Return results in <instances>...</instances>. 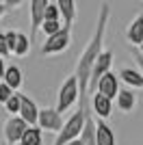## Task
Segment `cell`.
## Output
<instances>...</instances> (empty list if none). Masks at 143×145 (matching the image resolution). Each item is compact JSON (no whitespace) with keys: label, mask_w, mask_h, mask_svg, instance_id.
<instances>
[{"label":"cell","mask_w":143,"mask_h":145,"mask_svg":"<svg viewBox=\"0 0 143 145\" xmlns=\"http://www.w3.org/2000/svg\"><path fill=\"white\" fill-rule=\"evenodd\" d=\"M108 18H111V7L108 2H102L100 11H98V20H95V30L91 39L87 41V46L83 48L80 56L76 61V78H78V95H80V106H87V93H89V74L93 67V61L98 59V54L104 48V35H106Z\"/></svg>","instance_id":"6da1fadb"},{"label":"cell","mask_w":143,"mask_h":145,"mask_svg":"<svg viewBox=\"0 0 143 145\" xmlns=\"http://www.w3.org/2000/svg\"><path fill=\"white\" fill-rule=\"evenodd\" d=\"M85 108H87V106H78V108L72 113L70 119L63 121L61 130L56 132L54 145H65L67 141L76 139V137H80V132H83V123H85Z\"/></svg>","instance_id":"7a4b0ae2"},{"label":"cell","mask_w":143,"mask_h":145,"mask_svg":"<svg viewBox=\"0 0 143 145\" xmlns=\"http://www.w3.org/2000/svg\"><path fill=\"white\" fill-rule=\"evenodd\" d=\"M76 100H78V78H76V74H72L61 82L59 97H56V110L63 115L65 110H70L76 104Z\"/></svg>","instance_id":"3957f363"},{"label":"cell","mask_w":143,"mask_h":145,"mask_svg":"<svg viewBox=\"0 0 143 145\" xmlns=\"http://www.w3.org/2000/svg\"><path fill=\"white\" fill-rule=\"evenodd\" d=\"M72 43V30L61 26L56 33L46 37V41L41 43V54L48 56V54H59V52H65Z\"/></svg>","instance_id":"277c9868"},{"label":"cell","mask_w":143,"mask_h":145,"mask_svg":"<svg viewBox=\"0 0 143 145\" xmlns=\"http://www.w3.org/2000/svg\"><path fill=\"white\" fill-rule=\"evenodd\" d=\"M111 65H113V52L102 48V52L98 54V59L93 61V67H91V74H89V87H87V89H89V93H93L98 78H100L104 72H108V69H111Z\"/></svg>","instance_id":"5b68a950"},{"label":"cell","mask_w":143,"mask_h":145,"mask_svg":"<svg viewBox=\"0 0 143 145\" xmlns=\"http://www.w3.org/2000/svg\"><path fill=\"white\" fill-rule=\"evenodd\" d=\"M35 126H39L46 132H59L63 126V115L56 108H39Z\"/></svg>","instance_id":"8992f818"},{"label":"cell","mask_w":143,"mask_h":145,"mask_svg":"<svg viewBox=\"0 0 143 145\" xmlns=\"http://www.w3.org/2000/svg\"><path fill=\"white\" fill-rule=\"evenodd\" d=\"M26 121L22 119L20 115H9V119H7L5 123V141L7 145H15L20 141V137H22V132L26 130Z\"/></svg>","instance_id":"52a82bcc"},{"label":"cell","mask_w":143,"mask_h":145,"mask_svg":"<svg viewBox=\"0 0 143 145\" xmlns=\"http://www.w3.org/2000/svg\"><path fill=\"white\" fill-rule=\"evenodd\" d=\"M117 89H119V78L108 69V72H104L100 78H98L93 91H98V93H102V95H106L108 100H113L115 93H117Z\"/></svg>","instance_id":"ba28073f"},{"label":"cell","mask_w":143,"mask_h":145,"mask_svg":"<svg viewBox=\"0 0 143 145\" xmlns=\"http://www.w3.org/2000/svg\"><path fill=\"white\" fill-rule=\"evenodd\" d=\"M37 113H39V106H37L35 100L28 97V95H24V93H20V113L18 115L22 117L28 126H35L37 123Z\"/></svg>","instance_id":"9c48e42d"},{"label":"cell","mask_w":143,"mask_h":145,"mask_svg":"<svg viewBox=\"0 0 143 145\" xmlns=\"http://www.w3.org/2000/svg\"><path fill=\"white\" fill-rule=\"evenodd\" d=\"M93 123H95V145H117L115 130L106 121L98 117V121H93Z\"/></svg>","instance_id":"30bf717a"},{"label":"cell","mask_w":143,"mask_h":145,"mask_svg":"<svg viewBox=\"0 0 143 145\" xmlns=\"http://www.w3.org/2000/svg\"><path fill=\"white\" fill-rule=\"evenodd\" d=\"M113 100H115V104H117V108L121 113H132L134 106H137V93L132 89H117Z\"/></svg>","instance_id":"8fae6325"},{"label":"cell","mask_w":143,"mask_h":145,"mask_svg":"<svg viewBox=\"0 0 143 145\" xmlns=\"http://www.w3.org/2000/svg\"><path fill=\"white\" fill-rule=\"evenodd\" d=\"M91 110L100 119H106L111 113H113V100H108L106 95H102L98 91H93V97H91Z\"/></svg>","instance_id":"7c38bea8"},{"label":"cell","mask_w":143,"mask_h":145,"mask_svg":"<svg viewBox=\"0 0 143 145\" xmlns=\"http://www.w3.org/2000/svg\"><path fill=\"white\" fill-rule=\"evenodd\" d=\"M50 0H30V35H37L39 24L43 22V11Z\"/></svg>","instance_id":"4fadbf2b"},{"label":"cell","mask_w":143,"mask_h":145,"mask_svg":"<svg viewBox=\"0 0 143 145\" xmlns=\"http://www.w3.org/2000/svg\"><path fill=\"white\" fill-rule=\"evenodd\" d=\"M54 5L59 7L61 18H63V26L72 30V24L76 20V0H56Z\"/></svg>","instance_id":"5bb4252c"},{"label":"cell","mask_w":143,"mask_h":145,"mask_svg":"<svg viewBox=\"0 0 143 145\" xmlns=\"http://www.w3.org/2000/svg\"><path fill=\"white\" fill-rule=\"evenodd\" d=\"M119 78L126 82V87L143 89V74H141V69H134V67H121V69H119Z\"/></svg>","instance_id":"9a60e30c"},{"label":"cell","mask_w":143,"mask_h":145,"mask_svg":"<svg viewBox=\"0 0 143 145\" xmlns=\"http://www.w3.org/2000/svg\"><path fill=\"white\" fill-rule=\"evenodd\" d=\"M126 41L132 46H139L143 41V15H137L126 28Z\"/></svg>","instance_id":"2e32d148"},{"label":"cell","mask_w":143,"mask_h":145,"mask_svg":"<svg viewBox=\"0 0 143 145\" xmlns=\"http://www.w3.org/2000/svg\"><path fill=\"white\" fill-rule=\"evenodd\" d=\"M2 80H5V85H9L13 91L20 89L22 87V69H20L18 65H9L5 67V74H2Z\"/></svg>","instance_id":"e0dca14e"},{"label":"cell","mask_w":143,"mask_h":145,"mask_svg":"<svg viewBox=\"0 0 143 145\" xmlns=\"http://www.w3.org/2000/svg\"><path fill=\"white\" fill-rule=\"evenodd\" d=\"M41 128L39 126H26V130L22 132V137H20L18 143L20 145H41Z\"/></svg>","instance_id":"ac0fdd59"},{"label":"cell","mask_w":143,"mask_h":145,"mask_svg":"<svg viewBox=\"0 0 143 145\" xmlns=\"http://www.w3.org/2000/svg\"><path fill=\"white\" fill-rule=\"evenodd\" d=\"M80 139H83L85 145H95V123L89 115V108H85V123H83Z\"/></svg>","instance_id":"d6986e66"},{"label":"cell","mask_w":143,"mask_h":145,"mask_svg":"<svg viewBox=\"0 0 143 145\" xmlns=\"http://www.w3.org/2000/svg\"><path fill=\"white\" fill-rule=\"evenodd\" d=\"M30 52V39H28V35H24L22 30H18L15 33V46H13V50H11V54H15V56H26Z\"/></svg>","instance_id":"ffe728a7"},{"label":"cell","mask_w":143,"mask_h":145,"mask_svg":"<svg viewBox=\"0 0 143 145\" xmlns=\"http://www.w3.org/2000/svg\"><path fill=\"white\" fill-rule=\"evenodd\" d=\"M2 106H5V110L9 113V115H18V113H20V93H15V91H13L11 97H9Z\"/></svg>","instance_id":"44dd1931"},{"label":"cell","mask_w":143,"mask_h":145,"mask_svg":"<svg viewBox=\"0 0 143 145\" xmlns=\"http://www.w3.org/2000/svg\"><path fill=\"white\" fill-rule=\"evenodd\" d=\"M61 26H63L61 20H43L41 24H39V28L43 30V35H52V33H56Z\"/></svg>","instance_id":"7402d4cb"},{"label":"cell","mask_w":143,"mask_h":145,"mask_svg":"<svg viewBox=\"0 0 143 145\" xmlns=\"http://www.w3.org/2000/svg\"><path fill=\"white\" fill-rule=\"evenodd\" d=\"M43 20H61L59 7L52 5V2H48V5H46V11H43Z\"/></svg>","instance_id":"603a6c76"},{"label":"cell","mask_w":143,"mask_h":145,"mask_svg":"<svg viewBox=\"0 0 143 145\" xmlns=\"http://www.w3.org/2000/svg\"><path fill=\"white\" fill-rule=\"evenodd\" d=\"M11 93H13V89L9 85H5V82H0V104H5L9 97H11Z\"/></svg>","instance_id":"cb8c5ba5"},{"label":"cell","mask_w":143,"mask_h":145,"mask_svg":"<svg viewBox=\"0 0 143 145\" xmlns=\"http://www.w3.org/2000/svg\"><path fill=\"white\" fill-rule=\"evenodd\" d=\"M15 33H18V30H5V37H7V48H9V54H11L13 46H15Z\"/></svg>","instance_id":"d4e9b609"},{"label":"cell","mask_w":143,"mask_h":145,"mask_svg":"<svg viewBox=\"0 0 143 145\" xmlns=\"http://www.w3.org/2000/svg\"><path fill=\"white\" fill-rule=\"evenodd\" d=\"M0 2H2V5L7 7V11H9V9H20L26 0H0Z\"/></svg>","instance_id":"484cf974"},{"label":"cell","mask_w":143,"mask_h":145,"mask_svg":"<svg viewBox=\"0 0 143 145\" xmlns=\"http://www.w3.org/2000/svg\"><path fill=\"white\" fill-rule=\"evenodd\" d=\"M5 54H9V48H7V37H5V33H0V56H5Z\"/></svg>","instance_id":"4316f807"},{"label":"cell","mask_w":143,"mask_h":145,"mask_svg":"<svg viewBox=\"0 0 143 145\" xmlns=\"http://www.w3.org/2000/svg\"><path fill=\"white\" fill-rule=\"evenodd\" d=\"M65 145H85V143H83V139H80V137H76V139H72V141H67Z\"/></svg>","instance_id":"83f0119b"},{"label":"cell","mask_w":143,"mask_h":145,"mask_svg":"<svg viewBox=\"0 0 143 145\" xmlns=\"http://www.w3.org/2000/svg\"><path fill=\"white\" fill-rule=\"evenodd\" d=\"M5 61H2V56H0V78H2V74H5Z\"/></svg>","instance_id":"f1b7e54d"},{"label":"cell","mask_w":143,"mask_h":145,"mask_svg":"<svg viewBox=\"0 0 143 145\" xmlns=\"http://www.w3.org/2000/svg\"><path fill=\"white\" fill-rule=\"evenodd\" d=\"M5 13H7V7L2 5V2H0V18H2V15H5Z\"/></svg>","instance_id":"f546056e"},{"label":"cell","mask_w":143,"mask_h":145,"mask_svg":"<svg viewBox=\"0 0 143 145\" xmlns=\"http://www.w3.org/2000/svg\"><path fill=\"white\" fill-rule=\"evenodd\" d=\"M139 52H141V54H143V41L139 43Z\"/></svg>","instance_id":"4dcf8cb0"},{"label":"cell","mask_w":143,"mask_h":145,"mask_svg":"<svg viewBox=\"0 0 143 145\" xmlns=\"http://www.w3.org/2000/svg\"><path fill=\"white\" fill-rule=\"evenodd\" d=\"M15 145H20V143H15Z\"/></svg>","instance_id":"1f68e13d"}]
</instances>
